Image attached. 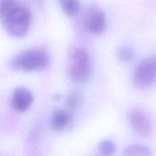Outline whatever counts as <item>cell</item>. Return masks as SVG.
<instances>
[{
    "mask_svg": "<svg viewBox=\"0 0 156 156\" xmlns=\"http://www.w3.org/2000/svg\"><path fill=\"white\" fill-rule=\"evenodd\" d=\"M49 63L46 52L35 48L24 51L14 57L10 62V66L16 70L29 72L42 70L48 66Z\"/></svg>",
    "mask_w": 156,
    "mask_h": 156,
    "instance_id": "cell-1",
    "label": "cell"
},
{
    "mask_svg": "<svg viewBox=\"0 0 156 156\" xmlns=\"http://www.w3.org/2000/svg\"><path fill=\"white\" fill-rule=\"evenodd\" d=\"M68 73L70 78L78 83L88 81L93 74V66L88 52L83 48L73 49L70 57Z\"/></svg>",
    "mask_w": 156,
    "mask_h": 156,
    "instance_id": "cell-2",
    "label": "cell"
},
{
    "mask_svg": "<svg viewBox=\"0 0 156 156\" xmlns=\"http://www.w3.org/2000/svg\"><path fill=\"white\" fill-rule=\"evenodd\" d=\"M31 14L24 7L19 5L4 20V27L7 33L13 37L24 36L29 28Z\"/></svg>",
    "mask_w": 156,
    "mask_h": 156,
    "instance_id": "cell-3",
    "label": "cell"
},
{
    "mask_svg": "<svg viewBox=\"0 0 156 156\" xmlns=\"http://www.w3.org/2000/svg\"><path fill=\"white\" fill-rule=\"evenodd\" d=\"M133 84L138 88H146L156 82V56H149L141 60L133 70Z\"/></svg>",
    "mask_w": 156,
    "mask_h": 156,
    "instance_id": "cell-4",
    "label": "cell"
},
{
    "mask_svg": "<svg viewBox=\"0 0 156 156\" xmlns=\"http://www.w3.org/2000/svg\"><path fill=\"white\" fill-rule=\"evenodd\" d=\"M127 118L130 124L138 135L147 136L151 134L152 126L144 112L138 108H132L128 112Z\"/></svg>",
    "mask_w": 156,
    "mask_h": 156,
    "instance_id": "cell-5",
    "label": "cell"
},
{
    "mask_svg": "<svg viewBox=\"0 0 156 156\" xmlns=\"http://www.w3.org/2000/svg\"><path fill=\"white\" fill-rule=\"evenodd\" d=\"M34 101L32 93L27 88L20 87L13 91L10 104L12 107L18 112H24L27 110Z\"/></svg>",
    "mask_w": 156,
    "mask_h": 156,
    "instance_id": "cell-6",
    "label": "cell"
},
{
    "mask_svg": "<svg viewBox=\"0 0 156 156\" xmlns=\"http://www.w3.org/2000/svg\"><path fill=\"white\" fill-rule=\"evenodd\" d=\"M86 26L91 33H102L106 27V17L104 13L99 9L90 10L86 20Z\"/></svg>",
    "mask_w": 156,
    "mask_h": 156,
    "instance_id": "cell-7",
    "label": "cell"
},
{
    "mask_svg": "<svg viewBox=\"0 0 156 156\" xmlns=\"http://www.w3.org/2000/svg\"><path fill=\"white\" fill-rule=\"evenodd\" d=\"M73 120L72 115L62 108L55 109L51 116V126L55 130H61L67 127Z\"/></svg>",
    "mask_w": 156,
    "mask_h": 156,
    "instance_id": "cell-8",
    "label": "cell"
},
{
    "mask_svg": "<svg viewBox=\"0 0 156 156\" xmlns=\"http://www.w3.org/2000/svg\"><path fill=\"white\" fill-rule=\"evenodd\" d=\"M151 149L141 144H130L125 147L122 156H151Z\"/></svg>",
    "mask_w": 156,
    "mask_h": 156,
    "instance_id": "cell-9",
    "label": "cell"
},
{
    "mask_svg": "<svg viewBox=\"0 0 156 156\" xmlns=\"http://www.w3.org/2000/svg\"><path fill=\"white\" fill-rule=\"evenodd\" d=\"M63 12L68 16L76 15L79 10L78 0H58Z\"/></svg>",
    "mask_w": 156,
    "mask_h": 156,
    "instance_id": "cell-10",
    "label": "cell"
},
{
    "mask_svg": "<svg viewBox=\"0 0 156 156\" xmlns=\"http://www.w3.org/2000/svg\"><path fill=\"white\" fill-rule=\"evenodd\" d=\"M19 5L18 0H0V19L3 20Z\"/></svg>",
    "mask_w": 156,
    "mask_h": 156,
    "instance_id": "cell-11",
    "label": "cell"
},
{
    "mask_svg": "<svg viewBox=\"0 0 156 156\" xmlns=\"http://www.w3.org/2000/svg\"><path fill=\"white\" fill-rule=\"evenodd\" d=\"M82 102V94L76 91L71 92L67 96L65 103L68 108L72 110L77 109Z\"/></svg>",
    "mask_w": 156,
    "mask_h": 156,
    "instance_id": "cell-12",
    "label": "cell"
},
{
    "mask_svg": "<svg viewBox=\"0 0 156 156\" xmlns=\"http://www.w3.org/2000/svg\"><path fill=\"white\" fill-rule=\"evenodd\" d=\"M98 149L99 152L104 156H112L115 153L116 146L112 140L105 139L99 143Z\"/></svg>",
    "mask_w": 156,
    "mask_h": 156,
    "instance_id": "cell-13",
    "label": "cell"
},
{
    "mask_svg": "<svg viewBox=\"0 0 156 156\" xmlns=\"http://www.w3.org/2000/svg\"><path fill=\"white\" fill-rule=\"evenodd\" d=\"M134 56L133 50L129 46H124L119 49L118 51V57L123 62L131 60Z\"/></svg>",
    "mask_w": 156,
    "mask_h": 156,
    "instance_id": "cell-14",
    "label": "cell"
}]
</instances>
